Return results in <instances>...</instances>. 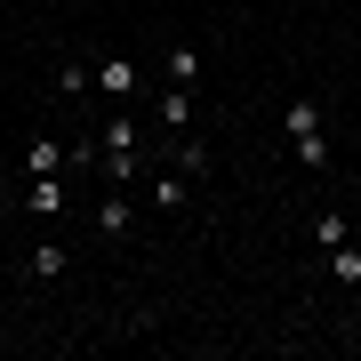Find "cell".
<instances>
[{"label": "cell", "mask_w": 361, "mask_h": 361, "mask_svg": "<svg viewBox=\"0 0 361 361\" xmlns=\"http://www.w3.org/2000/svg\"><path fill=\"white\" fill-rule=\"evenodd\" d=\"M281 129L289 137H322V97H297L289 113H281Z\"/></svg>", "instance_id": "2"}, {"label": "cell", "mask_w": 361, "mask_h": 361, "mask_svg": "<svg viewBox=\"0 0 361 361\" xmlns=\"http://www.w3.org/2000/svg\"><path fill=\"white\" fill-rule=\"evenodd\" d=\"M89 80H97L89 65H56V89H65V97H80V89H89Z\"/></svg>", "instance_id": "14"}, {"label": "cell", "mask_w": 361, "mask_h": 361, "mask_svg": "<svg viewBox=\"0 0 361 361\" xmlns=\"http://www.w3.org/2000/svg\"><path fill=\"white\" fill-rule=\"evenodd\" d=\"M297 145V161H305V169H329V137H289Z\"/></svg>", "instance_id": "10"}, {"label": "cell", "mask_w": 361, "mask_h": 361, "mask_svg": "<svg viewBox=\"0 0 361 361\" xmlns=\"http://www.w3.org/2000/svg\"><path fill=\"white\" fill-rule=\"evenodd\" d=\"M25 209H40V217H56V209H65V185H56V177H32V201Z\"/></svg>", "instance_id": "7"}, {"label": "cell", "mask_w": 361, "mask_h": 361, "mask_svg": "<svg viewBox=\"0 0 361 361\" xmlns=\"http://www.w3.org/2000/svg\"><path fill=\"white\" fill-rule=\"evenodd\" d=\"M153 201H161V209H185V177H169V169H161V177H153Z\"/></svg>", "instance_id": "11"}, {"label": "cell", "mask_w": 361, "mask_h": 361, "mask_svg": "<svg viewBox=\"0 0 361 361\" xmlns=\"http://www.w3.org/2000/svg\"><path fill=\"white\" fill-rule=\"evenodd\" d=\"M329 281L361 289V249H353V241H337V249H329Z\"/></svg>", "instance_id": "4"}, {"label": "cell", "mask_w": 361, "mask_h": 361, "mask_svg": "<svg viewBox=\"0 0 361 361\" xmlns=\"http://www.w3.org/2000/svg\"><path fill=\"white\" fill-rule=\"evenodd\" d=\"M97 80H104V97H129V89H137V65H129V56H104Z\"/></svg>", "instance_id": "3"}, {"label": "cell", "mask_w": 361, "mask_h": 361, "mask_svg": "<svg viewBox=\"0 0 361 361\" xmlns=\"http://www.w3.org/2000/svg\"><path fill=\"white\" fill-rule=\"evenodd\" d=\"M104 161H113V177L137 169V121H104Z\"/></svg>", "instance_id": "1"}, {"label": "cell", "mask_w": 361, "mask_h": 361, "mask_svg": "<svg viewBox=\"0 0 361 361\" xmlns=\"http://www.w3.org/2000/svg\"><path fill=\"white\" fill-rule=\"evenodd\" d=\"M313 241L337 249V241H353V233H345V217H337V209H322V217H313Z\"/></svg>", "instance_id": "9"}, {"label": "cell", "mask_w": 361, "mask_h": 361, "mask_svg": "<svg viewBox=\"0 0 361 361\" xmlns=\"http://www.w3.org/2000/svg\"><path fill=\"white\" fill-rule=\"evenodd\" d=\"M97 233H104V241H113V233H129V201H121V193L97 201Z\"/></svg>", "instance_id": "5"}, {"label": "cell", "mask_w": 361, "mask_h": 361, "mask_svg": "<svg viewBox=\"0 0 361 361\" xmlns=\"http://www.w3.org/2000/svg\"><path fill=\"white\" fill-rule=\"evenodd\" d=\"M25 169H32V177H56V169H65V145H32Z\"/></svg>", "instance_id": "8"}, {"label": "cell", "mask_w": 361, "mask_h": 361, "mask_svg": "<svg viewBox=\"0 0 361 361\" xmlns=\"http://www.w3.org/2000/svg\"><path fill=\"white\" fill-rule=\"evenodd\" d=\"M161 129H193V97H185V89L161 97Z\"/></svg>", "instance_id": "6"}, {"label": "cell", "mask_w": 361, "mask_h": 361, "mask_svg": "<svg viewBox=\"0 0 361 361\" xmlns=\"http://www.w3.org/2000/svg\"><path fill=\"white\" fill-rule=\"evenodd\" d=\"M177 169H185V177H201V169H209V145L185 137V145H177Z\"/></svg>", "instance_id": "13"}, {"label": "cell", "mask_w": 361, "mask_h": 361, "mask_svg": "<svg viewBox=\"0 0 361 361\" xmlns=\"http://www.w3.org/2000/svg\"><path fill=\"white\" fill-rule=\"evenodd\" d=\"M25 273H40V281H56V273H65V249H56V241H49V249H40V257H32Z\"/></svg>", "instance_id": "12"}]
</instances>
